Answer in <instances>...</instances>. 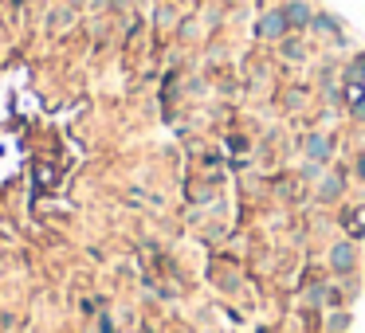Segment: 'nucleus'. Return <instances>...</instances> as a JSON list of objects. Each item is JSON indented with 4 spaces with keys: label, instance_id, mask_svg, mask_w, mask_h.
I'll return each instance as SVG.
<instances>
[{
    "label": "nucleus",
    "instance_id": "obj_4",
    "mask_svg": "<svg viewBox=\"0 0 365 333\" xmlns=\"http://www.w3.org/2000/svg\"><path fill=\"white\" fill-rule=\"evenodd\" d=\"M342 228H346L354 240H357V235H365V208H349V212L342 216Z\"/></svg>",
    "mask_w": 365,
    "mask_h": 333
},
{
    "label": "nucleus",
    "instance_id": "obj_10",
    "mask_svg": "<svg viewBox=\"0 0 365 333\" xmlns=\"http://www.w3.org/2000/svg\"><path fill=\"white\" fill-rule=\"evenodd\" d=\"M330 325H334V329H346L349 317H346V314H334V317H330Z\"/></svg>",
    "mask_w": 365,
    "mask_h": 333
},
{
    "label": "nucleus",
    "instance_id": "obj_1",
    "mask_svg": "<svg viewBox=\"0 0 365 333\" xmlns=\"http://www.w3.org/2000/svg\"><path fill=\"white\" fill-rule=\"evenodd\" d=\"M283 20H287V28H306L310 20H315V12H310L306 0H291L287 8H283Z\"/></svg>",
    "mask_w": 365,
    "mask_h": 333
},
{
    "label": "nucleus",
    "instance_id": "obj_11",
    "mask_svg": "<svg viewBox=\"0 0 365 333\" xmlns=\"http://www.w3.org/2000/svg\"><path fill=\"white\" fill-rule=\"evenodd\" d=\"M99 333H118V329H114L111 317H99Z\"/></svg>",
    "mask_w": 365,
    "mask_h": 333
},
{
    "label": "nucleus",
    "instance_id": "obj_7",
    "mask_svg": "<svg viewBox=\"0 0 365 333\" xmlns=\"http://www.w3.org/2000/svg\"><path fill=\"white\" fill-rule=\"evenodd\" d=\"M71 20H75V12H71V8H67V4H63V8H55V12H51V28H60V24H63V28H67V24H71Z\"/></svg>",
    "mask_w": 365,
    "mask_h": 333
},
{
    "label": "nucleus",
    "instance_id": "obj_6",
    "mask_svg": "<svg viewBox=\"0 0 365 333\" xmlns=\"http://www.w3.org/2000/svg\"><path fill=\"white\" fill-rule=\"evenodd\" d=\"M322 197H326V200L342 197V177H338V173H330V177L322 180Z\"/></svg>",
    "mask_w": 365,
    "mask_h": 333
},
{
    "label": "nucleus",
    "instance_id": "obj_3",
    "mask_svg": "<svg viewBox=\"0 0 365 333\" xmlns=\"http://www.w3.org/2000/svg\"><path fill=\"white\" fill-rule=\"evenodd\" d=\"M330 267L334 271H354V243H334L330 247Z\"/></svg>",
    "mask_w": 365,
    "mask_h": 333
},
{
    "label": "nucleus",
    "instance_id": "obj_5",
    "mask_svg": "<svg viewBox=\"0 0 365 333\" xmlns=\"http://www.w3.org/2000/svg\"><path fill=\"white\" fill-rule=\"evenodd\" d=\"M306 153H310V161H326L330 157V141L322 134H310L306 137Z\"/></svg>",
    "mask_w": 365,
    "mask_h": 333
},
{
    "label": "nucleus",
    "instance_id": "obj_8",
    "mask_svg": "<svg viewBox=\"0 0 365 333\" xmlns=\"http://www.w3.org/2000/svg\"><path fill=\"white\" fill-rule=\"evenodd\" d=\"M310 24H315L318 32H338V24H334L330 16H315V20H310Z\"/></svg>",
    "mask_w": 365,
    "mask_h": 333
},
{
    "label": "nucleus",
    "instance_id": "obj_9",
    "mask_svg": "<svg viewBox=\"0 0 365 333\" xmlns=\"http://www.w3.org/2000/svg\"><path fill=\"white\" fill-rule=\"evenodd\" d=\"M322 291H326V286H310V294H306V302H322V298H326Z\"/></svg>",
    "mask_w": 365,
    "mask_h": 333
},
{
    "label": "nucleus",
    "instance_id": "obj_12",
    "mask_svg": "<svg viewBox=\"0 0 365 333\" xmlns=\"http://www.w3.org/2000/svg\"><path fill=\"white\" fill-rule=\"evenodd\" d=\"M357 177H361V180H365V153H361V157H357Z\"/></svg>",
    "mask_w": 365,
    "mask_h": 333
},
{
    "label": "nucleus",
    "instance_id": "obj_2",
    "mask_svg": "<svg viewBox=\"0 0 365 333\" xmlns=\"http://www.w3.org/2000/svg\"><path fill=\"white\" fill-rule=\"evenodd\" d=\"M259 35H264V40H283V35H287V20H283V12H267V16L259 20Z\"/></svg>",
    "mask_w": 365,
    "mask_h": 333
}]
</instances>
